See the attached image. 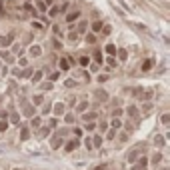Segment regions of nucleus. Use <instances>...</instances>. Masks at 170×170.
I'll return each instance as SVG.
<instances>
[{
	"label": "nucleus",
	"mask_w": 170,
	"mask_h": 170,
	"mask_svg": "<svg viewBox=\"0 0 170 170\" xmlns=\"http://www.w3.org/2000/svg\"><path fill=\"white\" fill-rule=\"evenodd\" d=\"M6 128H8V122L6 120H0V132H4Z\"/></svg>",
	"instance_id": "14"
},
{
	"label": "nucleus",
	"mask_w": 170,
	"mask_h": 170,
	"mask_svg": "<svg viewBox=\"0 0 170 170\" xmlns=\"http://www.w3.org/2000/svg\"><path fill=\"white\" fill-rule=\"evenodd\" d=\"M134 170H146V166H134Z\"/></svg>",
	"instance_id": "38"
},
{
	"label": "nucleus",
	"mask_w": 170,
	"mask_h": 170,
	"mask_svg": "<svg viewBox=\"0 0 170 170\" xmlns=\"http://www.w3.org/2000/svg\"><path fill=\"white\" fill-rule=\"evenodd\" d=\"M42 96H34V98H32V102H34V104H42Z\"/></svg>",
	"instance_id": "18"
},
{
	"label": "nucleus",
	"mask_w": 170,
	"mask_h": 170,
	"mask_svg": "<svg viewBox=\"0 0 170 170\" xmlns=\"http://www.w3.org/2000/svg\"><path fill=\"white\" fill-rule=\"evenodd\" d=\"M80 64H82V66H88V64H90L88 56H82V58H80Z\"/></svg>",
	"instance_id": "15"
},
{
	"label": "nucleus",
	"mask_w": 170,
	"mask_h": 170,
	"mask_svg": "<svg viewBox=\"0 0 170 170\" xmlns=\"http://www.w3.org/2000/svg\"><path fill=\"white\" fill-rule=\"evenodd\" d=\"M64 110H66V106H64L62 102L54 104V114H56V116H62V114H64Z\"/></svg>",
	"instance_id": "1"
},
{
	"label": "nucleus",
	"mask_w": 170,
	"mask_h": 170,
	"mask_svg": "<svg viewBox=\"0 0 170 170\" xmlns=\"http://www.w3.org/2000/svg\"><path fill=\"white\" fill-rule=\"evenodd\" d=\"M38 10H46V4L44 2H38Z\"/></svg>",
	"instance_id": "37"
},
{
	"label": "nucleus",
	"mask_w": 170,
	"mask_h": 170,
	"mask_svg": "<svg viewBox=\"0 0 170 170\" xmlns=\"http://www.w3.org/2000/svg\"><path fill=\"white\" fill-rule=\"evenodd\" d=\"M78 30H80V32H84V30H86V22H80V26H78Z\"/></svg>",
	"instance_id": "31"
},
{
	"label": "nucleus",
	"mask_w": 170,
	"mask_h": 170,
	"mask_svg": "<svg viewBox=\"0 0 170 170\" xmlns=\"http://www.w3.org/2000/svg\"><path fill=\"white\" fill-rule=\"evenodd\" d=\"M120 124H122V122H120L118 118H116V120H112V126H114V128H118V126H120Z\"/></svg>",
	"instance_id": "29"
},
{
	"label": "nucleus",
	"mask_w": 170,
	"mask_h": 170,
	"mask_svg": "<svg viewBox=\"0 0 170 170\" xmlns=\"http://www.w3.org/2000/svg\"><path fill=\"white\" fill-rule=\"evenodd\" d=\"M10 40H12V36H2V38H0V46H8Z\"/></svg>",
	"instance_id": "4"
},
{
	"label": "nucleus",
	"mask_w": 170,
	"mask_h": 170,
	"mask_svg": "<svg viewBox=\"0 0 170 170\" xmlns=\"http://www.w3.org/2000/svg\"><path fill=\"white\" fill-rule=\"evenodd\" d=\"M28 136H30V132H28V128H22V132H20V138H22V140H26Z\"/></svg>",
	"instance_id": "9"
},
{
	"label": "nucleus",
	"mask_w": 170,
	"mask_h": 170,
	"mask_svg": "<svg viewBox=\"0 0 170 170\" xmlns=\"http://www.w3.org/2000/svg\"><path fill=\"white\" fill-rule=\"evenodd\" d=\"M76 148H78V140H70V142L66 144V150H68V152H72V150H76Z\"/></svg>",
	"instance_id": "2"
},
{
	"label": "nucleus",
	"mask_w": 170,
	"mask_h": 170,
	"mask_svg": "<svg viewBox=\"0 0 170 170\" xmlns=\"http://www.w3.org/2000/svg\"><path fill=\"white\" fill-rule=\"evenodd\" d=\"M60 68H62V70H68V68H70L68 60H64V58H62V60H60Z\"/></svg>",
	"instance_id": "7"
},
{
	"label": "nucleus",
	"mask_w": 170,
	"mask_h": 170,
	"mask_svg": "<svg viewBox=\"0 0 170 170\" xmlns=\"http://www.w3.org/2000/svg\"><path fill=\"white\" fill-rule=\"evenodd\" d=\"M74 136H82V130L80 128H74Z\"/></svg>",
	"instance_id": "34"
},
{
	"label": "nucleus",
	"mask_w": 170,
	"mask_h": 170,
	"mask_svg": "<svg viewBox=\"0 0 170 170\" xmlns=\"http://www.w3.org/2000/svg\"><path fill=\"white\" fill-rule=\"evenodd\" d=\"M86 130L92 132V130H94V122H88V124H86Z\"/></svg>",
	"instance_id": "28"
},
{
	"label": "nucleus",
	"mask_w": 170,
	"mask_h": 170,
	"mask_svg": "<svg viewBox=\"0 0 170 170\" xmlns=\"http://www.w3.org/2000/svg\"><path fill=\"white\" fill-rule=\"evenodd\" d=\"M78 16H80V12H78V10H74V12H70V14L66 16V20H68V22H72V20H76Z\"/></svg>",
	"instance_id": "3"
},
{
	"label": "nucleus",
	"mask_w": 170,
	"mask_h": 170,
	"mask_svg": "<svg viewBox=\"0 0 170 170\" xmlns=\"http://www.w3.org/2000/svg\"><path fill=\"white\" fill-rule=\"evenodd\" d=\"M84 144L88 146V148H92V138H86V140H84Z\"/></svg>",
	"instance_id": "30"
},
{
	"label": "nucleus",
	"mask_w": 170,
	"mask_h": 170,
	"mask_svg": "<svg viewBox=\"0 0 170 170\" xmlns=\"http://www.w3.org/2000/svg\"><path fill=\"white\" fill-rule=\"evenodd\" d=\"M40 78H42V72H36V74H34V78H32V80H34V82H38V80H40Z\"/></svg>",
	"instance_id": "27"
},
{
	"label": "nucleus",
	"mask_w": 170,
	"mask_h": 170,
	"mask_svg": "<svg viewBox=\"0 0 170 170\" xmlns=\"http://www.w3.org/2000/svg\"><path fill=\"white\" fill-rule=\"evenodd\" d=\"M82 118H84L86 122H90V120H94V118H96V114H94V112H86Z\"/></svg>",
	"instance_id": "6"
},
{
	"label": "nucleus",
	"mask_w": 170,
	"mask_h": 170,
	"mask_svg": "<svg viewBox=\"0 0 170 170\" xmlns=\"http://www.w3.org/2000/svg\"><path fill=\"white\" fill-rule=\"evenodd\" d=\"M76 36H78L76 32H70V34H68V40H70V42H74V40H76Z\"/></svg>",
	"instance_id": "21"
},
{
	"label": "nucleus",
	"mask_w": 170,
	"mask_h": 170,
	"mask_svg": "<svg viewBox=\"0 0 170 170\" xmlns=\"http://www.w3.org/2000/svg\"><path fill=\"white\" fill-rule=\"evenodd\" d=\"M152 162H160V154H154L152 156Z\"/></svg>",
	"instance_id": "35"
},
{
	"label": "nucleus",
	"mask_w": 170,
	"mask_h": 170,
	"mask_svg": "<svg viewBox=\"0 0 170 170\" xmlns=\"http://www.w3.org/2000/svg\"><path fill=\"white\" fill-rule=\"evenodd\" d=\"M106 52H108V54H114V52H116V48H114L112 44H108V46H106Z\"/></svg>",
	"instance_id": "16"
},
{
	"label": "nucleus",
	"mask_w": 170,
	"mask_h": 170,
	"mask_svg": "<svg viewBox=\"0 0 170 170\" xmlns=\"http://www.w3.org/2000/svg\"><path fill=\"white\" fill-rule=\"evenodd\" d=\"M10 122H14V124H16V122H18V114H12V118H10Z\"/></svg>",
	"instance_id": "32"
},
{
	"label": "nucleus",
	"mask_w": 170,
	"mask_h": 170,
	"mask_svg": "<svg viewBox=\"0 0 170 170\" xmlns=\"http://www.w3.org/2000/svg\"><path fill=\"white\" fill-rule=\"evenodd\" d=\"M30 52H32V54H34V56H38V54H40V48H38V46H34V48H32V50H30Z\"/></svg>",
	"instance_id": "26"
},
{
	"label": "nucleus",
	"mask_w": 170,
	"mask_h": 170,
	"mask_svg": "<svg viewBox=\"0 0 170 170\" xmlns=\"http://www.w3.org/2000/svg\"><path fill=\"white\" fill-rule=\"evenodd\" d=\"M32 112H34L32 106H24V114H32Z\"/></svg>",
	"instance_id": "24"
},
{
	"label": "nucleus",
	"mask_w": 170,
	"mask_h": 170,
	"mask_svg": "<svg viewBox=\"0 0 170 170\" xmlns=\"http://www.w3.org/2000/svg\"><path fill=\"white\" fill-rule=\"evenodd\" d=\"M66 122H74V116L72 114H66Z\"/></svg>",
	"instance_id": "33"
},
{
	"label": "nucleus",
	"mask_w": 170,
	"mask_h": 170,
	"mask_svg": "<svg viewBox=\"0 0 170 170\" xmlns=\"http://www.w3.org/2000/svg\"><path fill=\"white\" fill-rule=\"evenodd\" d=\"M128 114H130L132 118H138V116H136V114H138V108H136V106H130V108H128Z\"/></svg>",
	"instance_id": "5"
},
{
	"label": "nucleus",
	"mask_w": 170,
	"mask_h": 170,
	"mask_svg": "<svg viewBox=\"0 0 170 170\" xmlns=\"http://www.w3.org/2000/svg\"><path fill=\"white\" fill-rule=\"evenodd\" d=\"M118 56H120V60H126V50H118Z\"/></svg>",
	"instance_id": "22"
},
{
	"label": "nucleus",
	"mask_w": 170,
	"mask_h": 170,
	"mask_svg": "<svg viewBox=\"0 0 170 170\" xmlns=\"http://www.w3.org/2000/svg\"><path fill=\"white\" fill-rule=\"evenodd\" d=\"M136 158H138V150H132V152H130V156H128V160H130V162H134Z\"/></svg>",
	"instance_id": "12"
},
{
	"label": "nucleus",
	"mask_w": 170,
	"mask_h": 170,
	"mask_svg": "<svg viewBox=\"0 0 170 170\" xmlns=\"http://www.w3.org/2000/svg\"><path fill=\"white\" fill-rule=\"evenodd\" d=\"M92 28H94V30H100V28H102V22H94Z\"/></svg>",
	"instance_id": "25"
},
{
	"label": "nucleus",
	"mask_w": 170,
	"mask_h": 170,
	"mask_svg": "<svg viewBox=\"0 0 170 170\" xmlns=\"http://www.w3.org/2000/svg\"><path fill=\"white\" fill-rule=\"evenodd\" d=\"M94 60H96V62H102V54H100V52H98V50H96V52H94Z\"/></svg>",
	"instance_id": "17"
},
{
	"label": "nucleus",
	"mask_w": 170,
	"mask_h": 170,
	"mask_svg": "<svg viewBox=\"0 0 170 170\" xmlns=\"http://www.w3.org/2000/svg\"><path fill=\"white\" fill-rule=\"evenodd\" d=\"M150 66H152V60H146V62L142 64V70H150Z\"/></svg>",
	"instance_id": "13"
},
{
	"label": "nucleus",
	"mask_w": 170,
	"mask_h": 170,
	"mask_svg": "<svg viewBox=\"0 0 170 170\" xmlns=\"http://www.w3.org/2000/svg\"><path fill=\"white\" fill-rule=\"evenodd\" d=\"M30 74H32V70H30V68H26V70H24V72H22V74H20V76H24V78H28V76H30Z\"/></svg>",
	"instance_id": "23"
},
{
	"label": "nucleus",
	"mask_w": 170,
	"mask_h": 170,
	"mask_svg": "<svg viewBox=\"0 0 170 170\" xmlns=\"http://www.w3.org/2000/svg\"><path fill=\"white\" fill-rule=\"evenodd\" d=\"M48 136V128H40V138H46Z\"/></svg>",
	"instance_id": "20"
},
{
	"label": "nucleus",
	"mask_w": 170,
	"mask_h": 170,
	"mask_svg": "<svg viewBox=\"0 0 170 170\" xmlns=\"http://www.w3.org/2000/svg\"><path fill=\"white\" fill-rule=\"evenodd\" d=\"M60 144H62V138H58V136H56V138H52V146H54V148H58Z\"/></svg>",
	"instance_id": "11"
},
{
	"label": "nucleus",
	"mask_w": 170,
	"mask_h": 170,
	"mask_svg": "<svg viewBox=\"0 0 170 170\" xmlns=\"http://www.w3.org/2000/svg\"><path fill=\"white\" fill-rule=\"evenodd\" d=\"M94 40H96V36H94V34H88V36H86V42H88V44H92Z\"/></svg>",
	"instance_id": "19"
},
{
	"label": "nucleus",
	"mask_w": 170,
	"mask_h": 170,
	"mask_svg": "<svg viewBox=\"0 0 170 170\" xmlns=\"http://www.w3.org/2000/svg\"><path fill=\"white\" fill-rule=\"evenodd\" d=\"M100 144H102V138L100 136H94L92 138V146H100Z\"/></svg>",
	"instance_id": "10"
},
{
	"label": "nucleus",
	"mask_w": 170,
	"mask_h": 170,
	"mask_svg": "<svg viewBox=\"0 0 170 170\" xmlns=\"http://www.w3.org/2000/svg\"><path fill=\"white\" fill-rule=\"evenodd\" d=\"M168 120H170L168 114H162V122H164V124H168Z\"/></svg>",
	"instance_id": "36"
},
{
	"label": "nucleus",
	"mask_w": 170,
	"mask_h": 170,
	"mask_svg": "<svg viewBox=\"0 0 170 170\" xmlns=\"http://www.w3.org/2000/svg\"><path fill=\"white\" fill-rule=\"evenodd\" d=\"M96 96H98V98H102V100H108V94H106V92H102V90H96Z\"/></svg>",
	"instance_id": "8"
}]
</instances>
